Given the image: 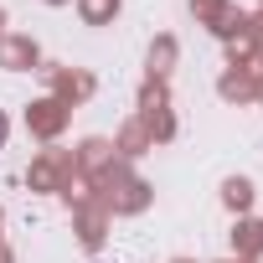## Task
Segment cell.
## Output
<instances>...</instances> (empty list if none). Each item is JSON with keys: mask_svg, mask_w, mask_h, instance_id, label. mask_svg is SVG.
<instances>
[]
</instances>
